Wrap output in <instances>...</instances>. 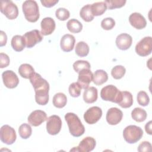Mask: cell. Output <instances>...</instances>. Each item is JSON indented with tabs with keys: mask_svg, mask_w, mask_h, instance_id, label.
Wrapping results in <instances>:
<instances>
[{
	"mask_svg": "<svg viewBox=\"0 0 152 152\" xmlns=\"http://www.w3.org/2000/svg\"><path fill=\"white\" fill-rule=\"evenodd\" d=\"M129 21L133 27L138 30L144 28L147 25L145 18L138 12L132 13L129 17Z\"/></svg>",
	"mask_w": 152,
	"mask_h": 152,
	"instance_id": "cell-17",
	"label": "cell"
},
{
	"mask_svg": "<svg viewBox=\"0 0 152 152\" xmlns=\"http://www.w3.org/2000/svg\"><path fill=\"white\" fill-rule=\"evenodd\" d=\"M133 104V97L129 91H122V99L118 104L122 108H129Z\"/></svg>",
	"mask_w": 152,
	"mask_h": 152,
	"instance_id": "cell-24",
	"label": "cell"
},
{
	"mask_svg": "<svg viewBox=\"0 0 152 152\" xmlns=\"http://www.w3.org/2000/svg\"><path fill=\"white\" fill-rule=\"evenodd\" d=\"M108 80L107 72L103 69H97L93 74V81L97 86H100L106 83Z\"/></svg>",
	"mask_w": 152,
	"mask_h": 152,
	"instance_id": "cell-23",
	"label": "cell"
},
{
	"mask_svg": "<svg viewBox=\"0 0 152 152\" xmlns=\"http://www.w3.org/2000/svg\"><path fill=\"white\" fill-rule=\"evenodd\" d=\"M123 113L122 110L117 107H111L107 112L106 119L109 125H115L121 121Z\"/></svg>",
	"mask_w": 152,
	"mask_h": 152,
	"instance_id": "cell-15",
	"label": "cell"
},
{
	"mask_svg": "<svg viewBox=\"0 0 152 152\" xmlns=\"http://www.w3.org/2000/svg\"><path fill=\"white\" fill-rule=\"evenodd\" d=\"M35 91V100L39 105H46L49 102V84L41 75L34 72L29 78Z\"/></svg>",
	"mask_w": 152,
	"mask_h": 152,
	"instance_id": "cell-1",
	"label": "cell"
},
{
	"mask_svg": "<svg viewBox=\"0 0 152 152\" xmlns=\"http://www.w3.org/2000/svg\"><path fill=\"white\" fill-rule=\"evenodd\" d=\"M67 102V97L63 93H58L53 97L52 103L55 107L62 108L65 106Z\"/></svg>",
	"mask_w": 152,
	"mask_h": 152,
	"instance_id": "cell-27",
	"label": "cell"
},
{
	"mask_svg": "<svg viewBox=\"0 0 152 152\" xmlns=\"http://www.w3.org/2000/svg\"><path fill=\"white\" fill-rule=\"evenodd\" d=\"M34 72V69L33 67L28 64H23L19 66L18 73L24 78L29 79Z\"/></svg>",
	"mask_w": 152,
	"mask_h": 152,
	"instance_id": "cell-25",
	"label": "cell"
},
{
	"mask_svg": "<svg viewBox=\"0 0 152 152\" xmlns=\"http://www.w3.org/2000/svg\"><path fill=\"white\" fill-rule=\"evenodd\" d=\"M81 86L77 82H74L69 85L68 91L71 96L73 97H78L81 94Z\"/></svg>",
	"mask_w": 152,
	"mask_h": 152,
	"instance_id": "cell-36",
	"label": "cell"
},
{
	"mask_svg": "<svg viewBox=\"0 0 152 152\" xmlns=\"http://www.w3.org/2000/svg\"><path fill=\"white\" fill-rule=\"evenodd\" d=\"M11 47L15 51H22L26 46V43L23 36L21 35H15L11 39Z\"/></svg>",
	"mask_w": 152,
	"mask_h": 152,
	"instance_id": "cell-22",
	"label": "cell"
},
{
	"mask_svg": "<svg viewBox=\"0 0 152 152\" xmlns=\"http://www.w3.org/2000/svg\"><path fill=\"white\" fill-rule=\"evenodd\" d=\"M59 2L58 0H41L40 2L43 6L46 8H50L55 5Z\"/></svg>",
	"mask_w": 152,
	"mask_h": 152,
	"instance_id": "cell-42",
	"label": "cell"
},
{
	"mask_svg": "<svg viewBox=\"0 0 152 152\" xmlns=\"http://www.w3.org/2000/svg\"><path fill=\"white\" fill-rule=\"evenodd\" d=\"M137 99L138 103L142 106H146L150 103V98L144 91H140L138 93Z\"/></svg>",
	"mask_w": 152,
	"mask_h": 152,
	"instance_id": "cell-37",
	"label": "cell"
},
{
	"mask_svg": "<svg viewBox=\"0 0 152 152\" xmlns=\"http://www.w3.org/2000/svg\"><path fill=\"white\" fill-rule=\"evenodd\" d=\"M100 97L103 100L118 104L122 99V91L113 85H107L101 90Z\"/></svg>",
	"mask_w": 152,
	"mask_h": 152,
	"instance_id": "cell-4",
	"label": "cell"
},
{
	"mask_svg": "<svg viewBox=\"0 0 152 152\" xmlns=\"http://www.w3.org/2000/svg\"><path fill=\"white\" fill-rule=\"evenodd\" d=\"M0 11L10 20H14L18 15V7L11 1H2L1 2Z\"/></svg>",
	"mask_w": 152,
	"mask_h": 152,
	"instance_id": "cell-6",
	"label": "cell"
},
{
	"mask_svg": "<svg viewBox=\"0 0 152 152\" xmlns=\"http://www.w3.org/2000/svg\"><path fill=\"white\" fill-rule=\"evenodd\" d=\"M75 39L74 36L66 34L64 35L60 41V46L61 49L65 52H69L73 50Z\"/></svg>",
	"mask_w": 152,
	"mask_h": 152,
	"instance_id": "cell-20",
	"label": "cell"
},
{
	"mask_svg": "<svg viewBox=\"0 0 152 152\" xmlns=\"http://www.w3.org/2000/svg\"><path fill=\"white\" fill-rule=\"evenodd\" d=\"M41 33L43 36L51 34L55 30L56 24L54 20L51 17L44 18L40 23Z\"/></svg>",
	"mask_w": 152,
	"mask_h": 152,
	"instance_id": "cell-19",
	"label": "cell"
},
{
	"mask_svg": "<svg viewBox=\"0 0 152 152\" xmlns=\"http://www.w3.org/2000/svg\"><path fill=\"white\" fill-rule=\"evenodd\" d=\"M10 58L9 56L4 53H0V68H4L8 66L10 64Z\"/></svg>",
	"mask_w": 152,
	"mask_h": 152,
	"instance_id": "cell-41",
	"label": "cell"
},
{
	"mask_svg": "<svg viewBox=\"0 0 152 152\" xmlns=\"http://www.w3.org/2000/svg\"><path fill=\"white\" fill-rule=\"evenodd\" d=\"M62 121L58 115H52L47 119L46 130L49 134L55 135L58 134L62 128Z\"/></svg>",
	"mask_w": 152,
	"mask_h": 152,
	"instance_id": "cell-9",
	"label": "cell"
},
{
	"mask_svg": "<svg viewBox=\"0 0 152 152\" xmlns=\"http://www.w3.org/2000/svg\"><path fill=\"white\" fill-rule=\"evenodd\" d=\"M91 8L94 16H99L104 13L107 7L104 2H97L91 4Z\"/></svg>",
	"mask_w": 152,
	"mask_h": 152,
	"instance_id": "cell-30",
	"label": "cell"
},
{
	"mask_svg": "<svg viewBox=\"0 0 152 152\" xmlns=\"http://www.w3.org/2000/svg\"><path fill=\"white\" fill-rule=\"evenodd\" d=\"M142 129L136 125H128L123 131L124 138L129 144L136 143L142 138Z\"/></svg>",
	"mask_w": 152,
	"mask_h": 152,
	"instance_id": "cell-5",
	"label": "cell"
},
{
	"mask_svg": "<svg viewBox=\"0 0 152 152\" xmlns=\"http://www.w3.org/2000/svg\"><path fill=\"white\" fill-rule=\"evenodd\" d=\"M147 116L146 111L141 107H135L131 112L132 118L137 122L144 121Z\"/></svg>",
	"mask_w": 152,
	"mask_h": 152,
	"instance_id": "cell-28",
	"label": "cell"
},
{
	"mask_svg": "<svg viewBox=\"0 0 152 152\" xmlns=\"http://www.w3.org/2000/svg\"><path fill=\"white\" fill-rule=\"evenodd\" d=\"M56 17L60 21H65L70 16L69 11L64 8H59L55 11Z\"/></svg>",
	"mask_w": 152,
	"mask_h": 152,
	"instance_id": "cell-38",
	"label": "cell"
},
{
	"mask_svg": "<svg viewBox=\"0 0 152 152\" xmlns=\"http://www.w3.org/2000/svg\"><path fill=\"white\" fill-rule=\"evenodd\" d=\"M109 10L119 8L125 5L126 1L125 0H106L104 1Z\"/></svg>",
	"mask_w": 152,
	"mask_h": 152,
	"instance_id": "cell-34",
	"label": "cell"
},
{
	"mask_svg": "<svg viewBox=\"0 0 152 152\" xmlns=\"http://www.w3.org/2000/svg\"><path fill=\"white\" fill-rule=\"evenodd\" d=\"M2 78L4 84L8 88H14L19 83V79L17 74L11 70H7L3 72Z\"/></svg>",
	"mask_w": 152,
	"mask_h": 152,
	"instance_id": "cell-12",
	"label": "cell"
},
{
	"mask_svg": "<svg viewBox=\"0 0 152 152\" xmlns=\"http://www.w3.org/2000/svg\"><path fill=\"white\" fill-rule=\"evenodd\" d=\"M22 10L25 18L30 23L36 22L40 17L39 6L36 1L28 0L23 2Z\"/></svg>",
	"mask_w": 152,
	"mask_h": 152,
	"instance_id": "cell-3",
	"label": "cell"
},
{
	"mask_svg": "<svg viewBox=\"0 0 152 152\" xmlns=\"http://www.w3.org/2000/svg\"><path fill=\"white\" fill-rule=\"evenodd\" d=\"M115 26V21L114 19L111 17L105 18L101 21V27L106 30L112 29Z\"/></svg>",
	"mask_w": 152,
	"mask_h": 152,
	"instance_id": "cell-39",
	"label": "cell"
},
{
	"mask_svg": "<svg viewBox=\"0 0 152 152\" xmlns=\"http://www.w3.org/2000/svg\"><path fill=\"white\" fill-rule=\"evenodd\" d=\"M96 145L95 139L91 137H87L83 139L78 147H74L70 151H77L81 152H89L94 150Z\"/></svg>",
	"mask_w": 152,
	"mask_h": 152,
	"instance_id": "cell-14",
	"label": "cell"
},
{
	"mask_svg": "<svg viewBox=\"0 0 152 152\" xmlns=\"http://www.w3.org/2000/svg\"><path fill=\"white\" fill-rule=\"evenodd\" d=\"M18 133L20 137L23 139L28 138L32 133V129L30 125L28 124H21L18 129Z\"/></svg>",
	"mask_w": 152,
	"mask_h": 152,
	"instance_id": "cell-32",
	"label": "cell"
},
{
	"mask_svg": "<svg viewBox=\"0 0 152 152\" xmlns=\"http://www.w3.org/2000/svg\"><path fill=\"white\" fill-rule=\"evenodd\" d=\"M90 68H91V65L90 63L87 61L78 60L75 61L73 64V68L74 71L77 73H79L81 70L84 69H90Z\"/></svg>",
	"mask_w": 152,
	"mask_h": 152,
	"instance_id": "cell-35",
	"label": "cell"
},
{
	"mask_svg": "<svg viewBox=\"0 0 152 152\" xmlns=\"http://www.w3.org/2000/svg\"><path fill=\"white\" fill-rule=\"evenodd\" d=\"M7 42V36L4 31H0V46H4L6 45Z\"/></svg>",
	"mask_w": 152,
	"mask_h": 152,
	"instance_id": "cell-43",
	"label": "cell"
},
{
	"mask_svg": "<svg viewBox=\"0 0 152 152\" xmlns=\"http://www.w3.org/2000/svg\"><path fill=\"white\" fill-rule=\"evenodd\" d=\"M93 74L89 69H84L78 73L77 83L81 88L86 90L88 87L89 84L93 81Z\"/></svg>",
	"mask_w": 152,
	"mask_h": 152,
	"instance_id": "cell-16",
	"label": "cell"
},
{
	"mask_svg": "<svg viewBox=\"0 0 152 152\" xmlns=\"http://www.w3.org/2000/svg\"><path fill=\"white\" fill-rule=\"evenodd\" d=\"M126 72L125 68L122 65H116L114 66L111 71V75L114 79H121Z\"/></svg>",
	"mask_w": 152,
	"mask_h": 152,
	"instance_id": "cell-33",
	"label": "cell"
},
{
	"mask_svg": "<svg viewBox=\"0 0 152 152\" xmlns=\"http://www.w3.org/2000/svg\"><path fill=\"white\" fill-rule=\"evenodd\" d=\"M98 97L97 89L94 87H90L86 88L83 93V100L87 103L95 102Z\"/></svg>",
	"mask_w": 152,
	"mask_h": 152,
	"instance_id": "cell-21",
	"label": "cell"
},
{
	"mask_svg": "<svg viewBox=\"0 0 152 152\" xmlns=\"http://www.w3.org/2000/svg\"><path fill=\"white\" fill-rule=\"evenodd\" d=\"M135 52L140 56H146L152 51V38L147 36L142 38L135 46Z\"/></svg>",
	"mask_w": 152,
	"mask_h": 152,
	"instance_id": "cell-7",
	"label": "cell"
},
{
	"mask_svg": "<svg viewBox=\"0 0 152 152\" xmlns=\"http://www.w3.org/2000/svg\"><path fill=\"white\" fill-rule=\"evenodd\" d=\"M132 43V37L127 33L119 34L116 39V45L118 49L122 50L128 49Z\"/></svg>",
	"mask_w": 152,
	"mask_h": 152,
	"instance_id": "cell-18",
	"label": "cell"
},
{
	"mask_svg": "<svg viewBox=\"0 0 152 152\" xmlns=\"http://www.w3.org/2000/svg\"><path fill=\"white\" fill-rule=\"evenodd\" d=\"M66 27L68 30L73 33H80L83 29V24L77 19L72 18L66 23Z\"/></svg>",
	"mask_w": 152,
	"mask_h": 152,
	"instance_id": "cell-29",
	"label": "cell"
},
{
	"mask_svg": "<svg viewBox=\"0 0 152 152\" xmlns=\"http://www.w3.org/2000/svg\"><path fill=\"white\" fill-rule=\"evenodd\" d=\"M89 50L90 48L88 45L83 41L77 43L75 48V53L80 57L86 56L89 53Z\"/></svg>",
	"mask_w": 152,
	"mask_h": 152,
	"instance_id": "cell-31",
	"label": "cell"
},
{
	"mask_svg": "<svg viewBox=\"0 0 152 152\" xmlns=\"http://www.w3.org/2000/svg\"><path fill=\"white\" fill-rule=\"evenodd\" d=\"M80 16L86 22L91 21L94 16L92 13L91 5L87 4L82 7L80 11Z\"/></svg>",
	"mask_w": 152,
	"mask_h": 152,
	"instance_id": "cell-26",
	"label": "cell"
},
{
	"mask_svg": "<svg viewBox=\"0 0 152 152\" xmlns=\"http://www.w3.org/2000/svg\"><path fill=\"white\" fill-rule=\"evenodd\" d=\"M65 119L68 124L69 132L72 136L79 137L84 134L85 132L84 126L76 114L68 112L65 114Z\"/></svg>",
	"mask_w": 152,
	"mask_h": 152,
	"instance_id": "cell-2",
	"label": "cell"
},
{
	"mask_svg": "<svg viewBox=\"0 0 152 152\" xmlns=\"http://www.w3.org/2000/svg\"><path fill=\"white\" fill-rule=\"evenodd\" d=\"M102 116V110L98 106L90 107L84 114V121L88 124H96Z\"/></svg>",
	"mask_w": 152,
	"mask_h": 152,
	"instance_id": "cell-11",
	"label": "cell"
},
{
	"mask_svg": "<svg viewBox=\"0 0 152 152\" xmlns=\"http://www.w3.org/2000/svg\"><path fill=\"white\" fill-rule=\"evenodd\" d=\"M16 138V132L13 128L8 125H4L1 128L0 139L2 142L11 145L15 141Z\"/></svg>",
	"mask_w": 152,
	"mask_h": 152,
	"instance_id": "cell-8",
	"label": "cell"
},
{
	"mask_svg": "<svg viewBox=\"0 0 152 152\" xmlns=\"http://www.w3.org/2000/svg\"><path fill=\"white\" fill-rule=\"evenodd\" d=\"M151 124H152V122L151 121H150L148 122H147L145 125V130L146 131V132L149 134V135H151L152 134V131H151Z\"/></svg>",
	"mask_w": 152,
	"mask_h": 152,
	"instance_id": "cell-44",
	"label": "cell"
},
{
	"mask_svg": "<svg viewBox=\"0 0 152 152\" xmlns=\"http://www.w3.org/2000/svg\"><path fill=\"white\" fill-rule=\"evenodd\" d=\"M139 152H150L151 151V144L148 141H142L138 147Z\"/></svg>",
	"mask_w": 152,
	"mask_h": 152,
	"instance_id": "cell-40",
	"label": "cell"
},
{
	"mask_svg": "<svg viewBox=\"0 0 152 152\" xmlns=\"http://www.w3.org/2000/svg\"><path fill=\"white\" fill-rule=\"evenodd\" d=\"M23 36L25 40L26 46L27 48H33L43 40L41 32L36 29L26 32Z\"/></svg>",
	"mask_w": 152,
	"mask_h": 152,
	"instance_id": "cell-10",
	"label": "cell"
},
{
	"mask_svg": "<svg viewBox=\"0 0 152 152\" xmlns=\"http://www.w3.org/2000/svg\"><path fill=\"white\" fill-rule=\"evenodd\" d=\"M48 119L45 112L41 110L33 111L28 116V124L33 126H38Z\"/></svg>",
	"mask_w": 152,
	"mask_h": 152,
	"instance_id": "cell-13",
	"label": "cell"
}]
</instances>
